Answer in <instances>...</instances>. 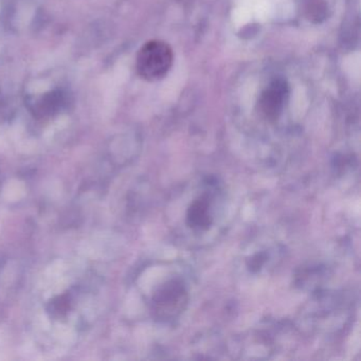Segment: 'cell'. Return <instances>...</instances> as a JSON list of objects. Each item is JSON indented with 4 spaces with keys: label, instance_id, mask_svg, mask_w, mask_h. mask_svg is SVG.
<instances>
[{
    "label": "cell",
    "instance_id": "6da1fadb",
    "mask_svg": "<svg viewBox=\"0 0 361 361\" xmlns=\"http://www.w3.org/2000/svg\"><path fill=\"white\" fill-rule=\"evenodd\" d=\"M174 61L172 48L161 41L145 44L137 56V71L143 79L157 81L168 75Z\"/></svg>",
    "mask_w": 361,
    "mask_h": 361
},
{
    "label": "cell",
    "instance_id": "7a4b0ae2",
    "mask_svg": "<svg viewBox=\"0 0 361 361\" xmlns=\"http://www.w3.org/2000/svg\"><path fill=\"white\" fill-rule=\"evenodd\" d=\"M288 97V86L283 80L272 82L259 97V107L262 115L267 119L276 120L282 113Z\"/></svg>",
    "mask_w": 361,
    "mask_h": 361
},
{
    "label": "cell",
    "instance_id": "5b68a950",
    "mask_svg": "<svg viewBox=\"0 0 361 361\" xmlns=\"http://www.w3.org/2000/svg\"><path fill=\"white\" fill-rule=\"evenodd\" d=\"M69 308H71V300L67 295H62V297L56 298L54 301H51L48 310L51 312L52 316L61 317L66 314Z\"/></svg>",
    "mask_w": 361,
    "mask_h": 361
},
{
    "label": "cell",
    "instance_id": "3957f363",
    "mask_svg": "<svg viewBox=\"0 0 361 361\" xmlns=\"http://www.w3.org/2000/svg\"><path fill=\"white\" fill-rule=\"evenodd\" d=\"M211 200L207 194L192 202L187 211V224L193 229L207 230L212 225Z\"/></svg>",
    "mask_w": 361,
    "mask_h": 361
},
{
    "label": "cell",
    "instance_id": "277c9868",
    "mask_svg": "<svg viewBox=\"0 0 361 361\" xmlns=\"http://www.w3.org/2000/svg\"><path fill=\"white\" fill-rule=\"evenodd\" d=\"M185 288L177 281L169 282L154 298L157 310H166V308H176L183 302Z\"/></svg>",
    "mask_w": 361,
    "mask_h": 361
}]
</instances>
